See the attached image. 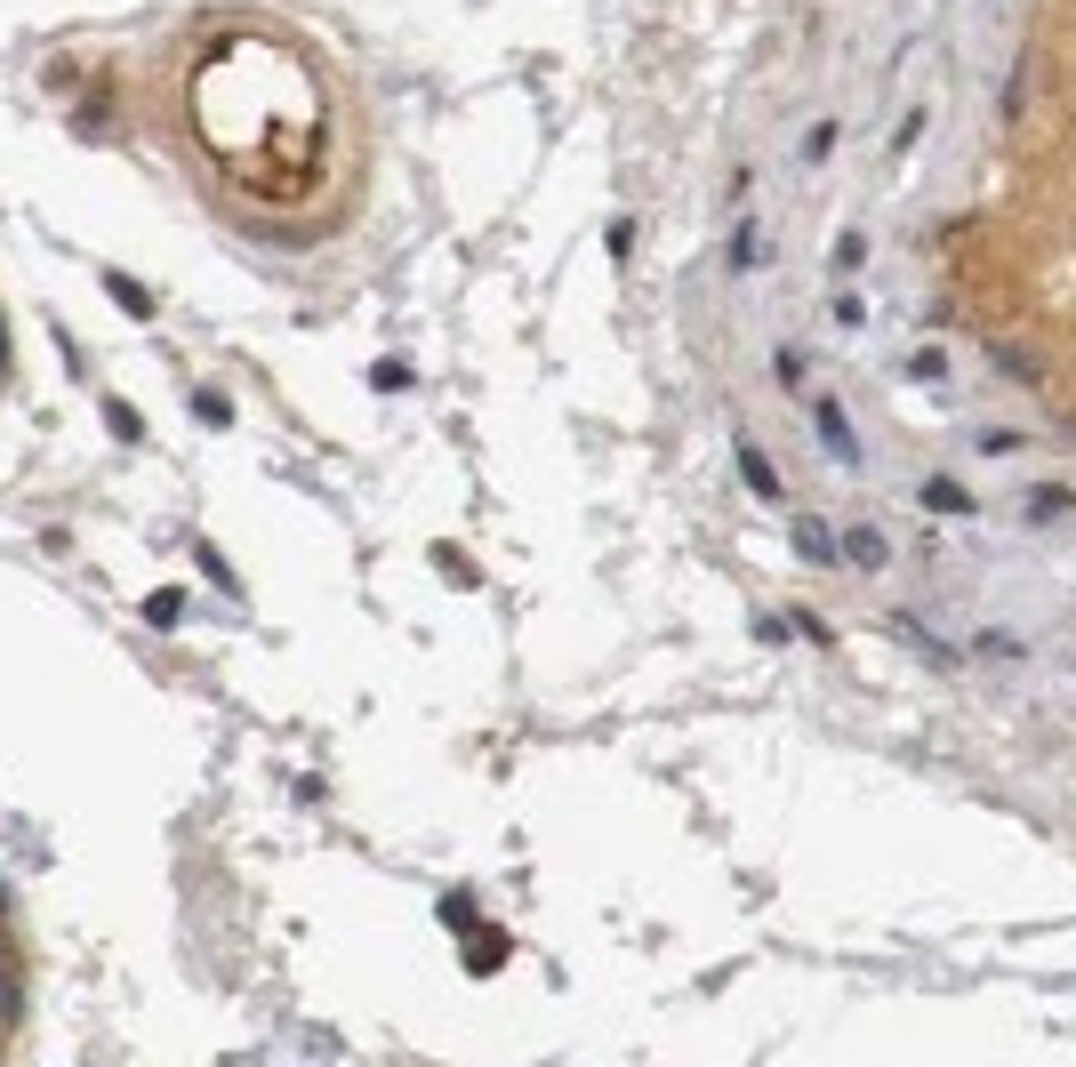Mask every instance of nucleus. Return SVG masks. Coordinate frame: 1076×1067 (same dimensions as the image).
<instances>
[{"instance_id": "nucleus-1", "label": "nucleus", "mask_w": 1076, "mask_h": 1067, "mask_svg": "<svg viewBox=\"0 0 1076 1067\" xmlns=\"http://www.w3.org/2000/svg\"><path fill=\"white\" fill-rule=\"evenodd\" d=\"M185 129L193 145L225 161L242 193H297L322 161V73L290 32L257 41H210L185 81Z\"/></svg>"}, {"instance_id": "nucleus-2", "label": "nucleus", "mask_w": 1076, "mask_h": 1067, "mask_svg": "<svg viewBox=\"0 0 1076 1067\" xmlns=\"http://www.w3.org/2000/svg\"><path fill=\"white\" fill-rule=\"evenodd\" d=\"M812 426H820V441H828V458H835V466H860V441H852V426H844V409H835V402L812 409Z\"/></svg>"}, {"instance_id": "nucleus-3", "label": "nucleus", "mask_w": 1076, "mask_h": 1067, "mask_svg": "<svg viewBox=\"0 0 1076 1067\" xmlns=\"http://www.w3.org/2000/svg\"><path fill=\"white\" fill-rule=\"evenodd\" d=\"M835 562H860V570H884L892 562V546H884V530H844V538H835Z\"/></svg>"}, {"instance_id": "nucleus-4", "label": "nucleus", "mask_w": 1076, "mask_h": 1067, "mask_svg": "<svg viewBox=\"0 0 1076 1067\" xmlns=\"http://www.w3.org/2000/svg\"><path fill=\"white\" fill-rule=\"evenodd\" d=\"M731 450H739V474H748V490H755V498H788V490H780V474H771V458L755 450V441H748V434H739V441H731Z\"/></svg>"}, {"instance_id": "nucleus-5", "label": "nucleus", "mask_w": 1076, "mask_h": 1067, "mask_svg": "<svg viewBox=\"0 0 1076 1067\" xmlns=\"http://www.w3.org/2000/svg\"><path fill=\"white\" fill-rule=\"evenodd\" d=\"M932 514H972V490H964V481L956 474H924V490H916Z\"/></svg>"}, {"instance_id": "nucleus-6", "label": "nucleus", "mask_w": 1076, "mask_h": 1067, "mask_svg": "<svg viewBox=\"0 0 1076 1067\" xmlns=\"http://www.w3.org/2000/svg\"><path fill=\"white\" fill-rule=\"evenodd\" d=\"M105 289H113V305L129 322H153V297H145V282H129V273H105Z\"/></svg>"}, {"instance_id": "nucleus-7", "label": "nucleus", "mask_w": 1076, "mask_h": 1067, "mask_svg": "<svg viewBox=\"0 0 1076 1067\" xmlns=\"http://www.w3.org/2000/svg\"><path fill=\"white\" fill-rule=\"evenodd\" d=\"M795 546H803V562H835V530H828V522H812V514L795 522Z\"/></svg>"}, {"instance_id": "nucleus-8", "label": "nucleus", "mask_w": 1076, "mask_h": 1067, "mask_svg": "<svg viewBox=\"0 0 1076 1067\" xmlns=\"http://www.w3.org/2000/svg\"><path fill=\"white\" fill-rule=\"evenodd\" d=\"M828 265H835V273H860V265H867V233H860V225H852V233H835Z\"/></svg>"}, {"instance_id": "nucleus-9", "label": "nucleus", "mask_w": 1076, "mask_h": 1067, "mask_svg": "<svg viewBox=\"0 0 1076 1067\" xmlns=\"http://www.w3.org/2000/svg\"><path fill=\"white\" fill-rule=\"evenodd\" d=\"M498 963H507L498 932H475V939H466V972H498Z\"/></svg>"}, {"instance_id": "nucleus-10", "label": "nucleus", "mask_w": 1076, "mask_h": 1067, "mask_svg": "<svg viewBox=\"0 0 1076 1067\" xmlns=\"http://www.w3.org/2000/svg\"><path fill=\"white\" fill-rule=\"evenodd\" d=\"M771 377H780V386L795 394V386H803V377H812V354H795V346H780V354H771Z\"/></svg>"}, {"instance_id": "nucleus-11", "label": "nucleus", "mask_w": 1076, "mask_h": 1067, "mask_svg": "<svg viewBox=\"0 0 1076 1067\" xmlns=\"http://www.w3.org/2000/svg\"><path fill=\"white\" fill-rule=\"evenodd\" d=\"M755 257H763V241H755V225H748V217H739V225H731V273H748Z\"/></svg>"}, {"instance_id": "nucleus-12", "label": "nucleus", "mask_w": 1076, "mask_h": 1067, "mask_svg": "<svg viewBox=\"0 0 1076 1067\" xmlns=\"http://www.w3.org/2000/svg\"><path fill=\"white\" fill-rule=\"evenodd\" d=\"M1076 498L1060 490V481H1036V498H1028V514H1036V522H1045V514H1068Z\"/></svg>"}, {"instance_id": "nucleus-13", "label": "nucleus", "mask_w": 1076, "mask_h": 1067, "mask_svg": "<svg viewBox=\"0 0 1076 1067\" xmlns=\"http://www.w3.org/2000/svg\"><path fill=\"white\" fill-rule=\"evenodd\" d=\"M145 618H153V627H177V618H185V595H177V587H161V595L145 602Z\"/></svg>"}, {"instance_id": "nucleus-14", "label": "nucleus", "mask_w": 1076, "mask_h": 1067, "mask_svg": "<svg viewBox=\"0 0 1076 1067\" xmlns=\"http://www.w3.org/2000/svg\"><path fill=\"white\" fill-rule=\"evenodd\" d=\"M193 562H201V578H217L225 595H242V587H233V570H225V555H217V546H193Z\"/></svg>"}, {"instance_id": "nucleus-15", "label": "nucleus", "mask_w": 1076, "mask_h": 1067, "mask_svg": "<svg viewBox=\"0 0 1076 1067\" xmlns=\"http://www.w3.org/2000/svg\"><path fill=\"white\" fill-rule=\"evenodd\" d=\"M105 418H113V434H121V441H145V418H138L129 402H105Z\"/></svg>"}, {"instance_id": "nucleus-16", "label": "nucleus", "mask_w": 1076, "mask_h": 1067, "mask_svg": "<svg viewBox=\"0 0 1076 1067\" xmlns=\"http://www.w3.org/2000/svg\"><path fill=\"white\" fill-rule=\"evenodd\" d=\"M835 322H844V329H867V297L844 289V297H835Z\"/></svg>"}, {"instance_id": "nucleus-17", "label": "nucleus", "mask_w": 1076, "mask_h": 1067, "mask_svg": "<svg viewBox=\"0 0 1076 1067\" xmlns=\"http://www.w3.org/2000/svg\"><path fill=\"white\" fill-rule=\"evenodd\" d=\"M369 386H378V394H402V386H410V369H402V362H378V369H369Z\"/></svg>"}, {"instance_id": "nucleus-18", "label": "nucleus", "mask_w": 1076, "mask_h": 1067, "mask_svg": "<svg viewBox=\"0 0 1076 1067\" xmlns=\"http://www.w3.org/2000/svg\"><path fill=\"white\" fill-rule=\"evenodd\" d=\"M828 153H835V121H820L812 136H803V161H828Z\"/></svg>"}, {"instance_id": "nucleus-19", "label": "nucleus", "mask_w": 1076, "mask_h": 1067, "mask_svg": "<svg viewBox=\"0 0 1076 1067\" xmlns=\"http://www.w3.org/2000/svg\"><path fill=\"white\" fill-rule=\"evenodd\" d=\"M916 136H924V105H916V113H907V121L892 129V153H907V145H916Z\"/></svg>"}, {"instance_id": "nucleus-20", "label": "nucleus", "mask_w": 1076, "mask_h": 1067, "mask_svg": "<svg viewBox=\"0 0 1076 1067\" xmlns=\"http://www.w3.org/2000/svg\"><path fill=\"white\" fill-rule=\"evenodd\" d=\"M17 1004H24V995H17V979H0V1027L17 1019Z\"/></svg>"}, {"instance_id": "nucleus-21", "label": "nucleus", "mask_w": 1076, "mask_h": 1067, "mask_svg": "<svg viewBox=\"0 0 1076 1067\" xmlns=\"http://www.w3.org/2000/svg\"><path fill=\"white\" fill-rule=\"evenodd\" d=\"M0 907H9V900H0Z\"/></svg>"}]
</instances>
